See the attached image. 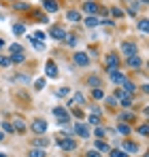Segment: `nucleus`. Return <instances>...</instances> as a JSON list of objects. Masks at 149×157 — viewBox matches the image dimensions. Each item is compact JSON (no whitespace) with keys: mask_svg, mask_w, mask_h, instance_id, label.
<instances>
[{"mask_svg":"<svg viewBox=\"0 0 149 157\" xmlns=\"http://www.w3.org/2000/svg\"><path fill=\"white\" fill-rule=\"evenodd\" d=\"M134 119H136V115H134V113H128V110L117 115V121H122V123H124V121H134Z\"/></svg>","mask_w":149,"mask_h":157,"instance_id":"nucleus-25","label":"nucleus"},{"mask_svg":"<svg viewBox=\"0 0 149 157\" xmlns=\"http://www.w3.org/2000/svg\"><path fill=\"white\" fill-rule=\"evenodd\" d=\"M64 43H66L68 47H77V36H74V34H68V32H66V36H64Z\"/></svg>","mask_w":149,"mask_h":157,"instance_id":"nucleus-30","label":"nucleus"},{"mask_svg":"<svg viewBox=\"0 0 149 157\" xmlns=\"http://www.w3.org/2000/svg\"><path fill=\"white\" fill-rule=\"evenodd\" d=\"M13 9L19 11V13H28L30 11V4L28 2H13Z\"/></svg>","mask_w":149,"mask_h":157,"instance_id":"nucleus-26","label":"nucleus"},{"mask_svg":"<svg viewBox=\"0 0 149 157\" xmlns=\"http://www.w3.org/2000/svg\"><path fill=\"white\" fill-rule=\"evenodd\" d=\"M87 85H90L92 89L102 87V85H100V77H98V75H90V77H87Z\"/></svg>","mask_w":149,"mask_h":157,"instance_id":"nucleus-24","label":"nucleus"},{"mask_svg":"<svg viewBox=\"0 0 149 157\" xmlns=\"http://www.w3.org/2000/svg\"><path fill=\"white\" fill-rule=\"evenodd\" d=\"M149 19H141L139 21V32H143V34H147V30H149V24H147Z\"/></svg>","mask_w":149,"mask_h":157,"instance_id":"nucleus-41","label":"nucleus"},{"mask_svg":"<svg viewBox=\"0 0 149 157\" xmlns=\"http://www.w3.org/2000/svg\"><path fill=\"white\" fill-rule=\"evenodd\" d=\"M87 125H100V115H90L87 117Z\"/></svg>","mask_w":149,"mask_h":157,"instance_id":"nucleus-39","label":"nucleus"},{"mask_svg":"<svg viewBox=\"0 0 149 157\" xmlns=\"http://www.w3.org/2000/svg\"><path fill=\"white\" fill-rule=\"evenodd\" d=\"M0 132H2V134H15L11 121H2V123H0Z\"/></svg>","mask_w":149,"mask_h":157,"instance_id":"nucleus-27","label":"nucleus"},{"mask_svg":"<svg viewBox=\"0 0 149 157\" xmlns=\"http://www.w3.org/2000/svg\"><path fill=\"white\" fill-rule=\"evenodd\" d=\"M115 134H122V136H128L130 132H132V125H128V123H117V128H115Z\"/></svg>","mask_w":149,"mask_h":157,"instance_id":"nucleus-22","label":"nucleus"},{"mask_svg":"<svg viewBox=\"0 0 149 157\" xmlns=\"http://www.w3.org/2000/svg\"><path fill=\"white\" fill-rule=\"evenodd\" d=\"M53 117L58 119V125H60V128L70 130V128H68V125H70V110H68L66 106H55V108H53Z\"/></svg>","mask_w":149,"mask_h":157,"instance_id":"nucleus-1","label":"nucleus"},{"mask_svg":"<svg viewBox=\"0 0 149 157\" xmlns=\"http://www.w3.org/2000/svg\"><path fill=\"white\" fill-rule=\"evenodd\" d=\"M73 59H74V64L79 66V68H85V66H90V55L85 51H77L73 55Z\"/></svg>","mask_w":149,"mask_h":157,"instance_id":"nucleus-10","label":"nucleus"},{"mask_svg":"<svg viewBox=\"0 0 149 157\" xmlns=\"http://www.w3.org/2000/svg\"><path fill=\"white\" fill-rule=\"evenodd\" d=\"M11 30H13V34L22 36V34L26 32V26H24V24H13V26H11Z\"/></svg>","mask_w":149,"mask_h":157,"instance_id":"nucleus-33","label":"nucleus"},{"mask_svg":"<svg viewBox=\"0 0 149 157\" xmlns=\"http://www.w3.org/2000/svg\"><path fill=\"white\" fill-rule=\"evenodd\" d=\"M70 115L77 117V119H83V110H81V108H74V106H73V113H70Z\"/></svg>","mask_w":149,"mask_h":157,"instance_id":"nucleus-46","label":"nucleus"},{"mask_svg":"<svg viewBox=\"0 0 149 157\" xmlns=\"http://www.w3.org/2000/svg\"><path fill=\"white\" fill-rule=\"evenodd\" d=\"M119 144H122V151L128 153V155H134V153H139V149H141L139 142H132V140H122Z\"/></svg>","mask_w":149,"mask_h":157,"instance_id":"nucleus-11","label":"nucleus"},{"mask_svg":"<svg viewBox=\"0 0 149 157\" xmlns=\"http://www.w3.org/2000/svg\"><path fill=\"white\" fill-rule=\"evenodd\" d=\"M32 17H34L36 21H41V24H49V17H47V13H43V11H34Z\"/></svg>","mask_w":149,"mask_h":157,"instance_id":"nucleus-23","label":"nucleus"},{"mask_svg":"<svg viewBox=\"0 0 149 157\" xmlns=\"http://www.w3.org/2000/svg\"><path fill=\"white\" fill-rule=\"evenodd\" d=\"M45 77L47 78H58V66H55V62H47L45 64Z\"/></svg>","mask_w":149,"mask_h":157,"instance_id":"nucleus-14","label":"nucleus"},{"mask_svg":"<svg viewBox=\"0 0 149 157\" xmlns=\"http://www.w3.org/2000/svg\"><path fill=\"white\" fill-rule=\"evenodd\" d=\"M136 132H139L141 136H147V134H149V128H147V123H141V125L136 128Z\"/></svg>","mask_w":149,"mask_h":157,"instance_id":"nucleus-42","label":"nucleus"},{"mask_svg":"<svg viewBox=\"0 0 149 157\" xmlns=\"http://www.w3.org/2000/svg\"><path fill=\"white\" fill-rule=\"evenodd\" d=\"M6 2H15V0H6Z\"/></svg>","mask_w":149,"mask_h":157,"instance_id":"nucleus-56","label":"nucleus"},{"mask_svg":"<svg viewBox=\"0 0 149 157\" xmlns=\"http://www.w3.org/2000/svg\"><path fill=\"white\" fill-rule=\"evenodd\" d=\"M68 94H70V87H58V89H55V96H58V98H64V96H68Z\"/></svg>","mask_w":149,"mask_h":157,"instance_id":"nucleus-37","label":"nucleus"},{"mask_svg":"<svg viewBox=\"0 0 149 157\" xmlns=\"http://www.w3.org/2000/svg\"><path fill=\"white\" fill-rule=\"evenodd\" d=\"M49 144H51V140L43 138V136H38V138H34V140H32V147H34V149H47Z\"/></svg>","mask_w":149,"mask_h":157,"instance_id":"nucleus-16","label":"nucleus"},{"mask_svg":"<svg viewBox=\"0 0 149 157\" xmlns=\"http://www.w3.org/2000/svg\"><path fill=\"white\" fill-rule=\"evenodd\" d=\"M119 49H122V53H124L126 57H130V55H139V47H136V43H132V40H124Z\"/></svg>","mask_w":149,"mask_h":157,"instance_id":"nucleus-8","label":"nucleus"},{"mask_svg":"<svg viewBox=\"0 0 149 157\" xmlns=\"http://www.w3.org/2000/svg\"><path fill=\"white\" fill-rule=\"evenodd\" d=\"M11 125H13V130L17 132V134H24L26 132V121L22 117H15V121H11Z\"/></svg>","mask_w":149,"mask_h":157,"instance_id":"nucleus-17","label":"nucleus"},{"mask_svg":"<svg viewBox=\"0 0 149 157\" xmlns=\"http://www.w3.org/2000/svg\"><path fill=\"white\" fill-rule=\"evenodd\" d=\"M28 40H30V45H32L34 49H38V51H43V49H45V43H41V40L32 38V36H28Z\"/></svg>","mask_w":149,"mask_h":157,"instance_id":"nucleus-31","label":"nucleus"},{"mask_svg":"<svg viewBox=\"0 0 149 157\" xmlns=\"http://www.w3.org/2000/svg\"><path fill=\"white\" fill-rule=\"evenodd\" d=\"M104 66H107V72L119 68V55H115V53H107V55H104Z\"/></svg>","mask_w":149,"mask_h":157,"instance_id":"nucleus-6","label":"nucleus"},{"mask_svg":"<svg viewBox=\"0 0 149 157\" xmlns=\"http://www.w3.org/2000/svg\"><path fill=\"white\" fill-rule=\"evenodd\" d=\"M0 157H9V155H4V153H0Z\"/></svg>","mask_w":149,"mask_h":157,"instance_id":"nucleus-55","label":"nucleus"},{"mask_svg":"<svg viewBox=\"0 0 149 157\" xmlns=\"http://www.w3.org/2000/svg\"><path fill=\"white\" fill-rule=\"evenodd\" d=\"M111 13H113V17H117V19H119V17H124V11H122L119 6H113V9H111Z\"/></svg>","mask_w":149,"mask_h":157,"instance_id":"nucleus-43","label":"nucleus"},{"mask_svg":"<svg viewBox=\"0 0 149 157\" xmlns=\"http://www.w3.org/2000/svg\"><path fill=\"white\" fill-rule=\"evenodd\" d=\"M83 24L87 28H96V26H100V19L96 15H85V17H83Z\"/></svg>","mask_w":149,"mask_h":157,"instance_id":"nucleus-20","label":"nucleus"},{"mask_svg":"<svg viewBox=\"0 0 149 157\" xmlns=\"http://www.w3.org/2000/svg\"><path fill=\"white\" fill-rule=\"evenodd\" d=\"M92 115H100V117H102V110H100V106H92Z\"/></svg>","mask_w":149,"mask_h":157,"instance_id":"nucleus-48","label":"nucleus"},{"mask_svg":"<svg viewBox=\"0 0 149 157\" xmlns=\"http://www.w3.org/2000/svg\"><path fill=\"white\" fill-rule=\"evenodd\" d=\"M83 13L85 15H98L100 13V4L96 0H87V2H83Z\"/></svg>","mask_w":149,"mask_h":157,"instance_id":"nucleus-9","label":"nucleus"},{"mask_svg":"<svg viewBox=\"0 0 149 157\" xmlns=\"http://www.w3.org/2000/svg\"><path fill=\"white\" fill-rule=\"evenodd\" d=\"M147 2H149V0H141V4H143V6H147Z\"/></svg>","mask_w":149,"mask_h":157,"instance_id":"nucleus-53","label":"nucleus"},{"mask_svg":"<svg viewBox=\"0 0 149 157\" xmlns=\"http://www.w3.org/2000/svg\"><path fill=\"white\" fill-rule=\"evenodd\" d=\"M94 147H96V151H98V153H109V151H111V147H109L102 138H98V140L94 142Z\"/></svg>","mask_w":149,"mask_h":157,"instance_id":"nucleus-21","label":"nucleus"},{"mask_svg":"<svg viewBox=\"0 0 149 157\" xmlns=\"http://www.w3.org/2000/svg\"><path fill=\"white\" fill-rule=\"evenodd\" d=\"M109 77H111V81H113L115 85H122L126 78H128L124 72H119V68H115V70H109Z\"/></svg>","mask_w":149,"mask_h":157,"instance_id":"nucleus-12","label":"nucleus"},{"mask_svg":"<svg viewBox=\"0 0 149 157\" xmlns=\"http://www.w3.org/2000/svg\"><path fill=\"white\" fill-rule=\"evenodd\" d=\"M85 157H100V153L94 149V151H87V155H85Z\"/></svg>","mask_w":149,"mask_h":157,"instance_id":"nucleus-50","label":"nucleus"},{"mask_svg":"<svg viewBox=\"0 0 149 157\" xmlns=\"http://www.w3.org/2000/svg\"><path fill=\"white\" fill-rule=\"evenodd\" d=\"M9 59H11V64H24V62H26V55H24V53H17V55H11Z\"/></svg>","mask_w":149,"mask_h":157,"instance_id":"nucleus-34","label":"nucleus"},{"mask_svg":"<svg viewBox=\"0 0 149 157\" xmlns=\"http://www.w3.org/2000/svg\"><path fill=\"white\" fill-rule=\"evenodd\" d=\"M73 132L79 136V138H83V140H87V138L92 136L90 125H87V123H83V121H77V123H73Z\"/></svg>","mask_w":149,"mask_h":157,"instance_id":"nucleus-3","label":"nucleus"},{"mask_svg":"<svg viewBox=\"0 0 149 157\" xmlns=\"http://www.w3.org/2000/svg\"><path fill=\"white\" fill-rule=\"evenodd\" d=\"M58 0H43V13H58Z\"/></svg>","mask_w":149,"mask_h":157,"instance_id":"nucleus-13","label":"nucleus"},{"mask_svg":"<svg viewBox=\"0 0 149 157\" xmlns=\"http://www.w3.org/2000/svg\"><path fill=\"white\" fill-rule=\"evenodd\" d=\"M136 4H139L136 0H130V6H128V15L130 17H136V13H139V6Z\"/></svg>","mask_w":149,"mask_h":157,"instance_id":"nucleus-28","label":"nucleus"},{"mask_svg":"<svg viewBox=\"0 0 149 157\" xmlns=\"http://www.w3.org/2000/svg\"><path fill=\"white\" fill-rule=\"evenodd\" d=\"M115 100L124 106V108H132V104H134V98H132L130 94H126L122 87H117V89H115Z\"/></svg>","mask_w":149,"mask_h":157,"instance_id":"nucleus-2","label":"nucleus"},{"mask_svg":"<svg viewBox=\"0 0 149 157\" xmlns=\"http://www.w3.org/2000/svg\"><path fill=\"white\" fill-rule=\"evenodd\" d=\"M47 128H49V125H47V121H45V119H32V123H30V130L34 132V134H38V136H41V134H45Z\"/></svg>","mask_w":149,"mask_h":157,"instance_id":"nucleus-7","label":"nucleus"},{"mask_svg":"<svg viewBox=\"0 0 149 157\" xmlns=\"http://www.w3.org/2000/svg\"><path fill=\"white\" fill-rule=\"evenodd\" d=\"M0 66H2V68L11 66V59H9V57H4V55H0Z\"/></svg>","mask_w":149,"mask_h":157,"instance_id":"nucleus-47","label":"nucleus"},{"mask_svg":"<svg viewBox=\"0 0 149 157\" xmlns=\"http://www.w3.org/2000/svg\"><path fill=\"white\" fill-rule=\"evenodd\" d=\"M47 36L53 38V40H64V36H66V30L62 26H58V24H53L49 26V32H47Z\"/></svg>","mask_w":149,"mask_h":157,"instance_id":"nucleus-5","label":"nucleus"},{"mask_svg":"<svg viewBox=\"0 0 149 157\" xmlns=\"http://www.w3.org/2000/svg\"><path fill=\"white\" fill-rule=\"evenodd\" d=\"M100 24H104V26H115L113 19H100Z\"/></svg>","mask_w":149,"mask_h":157,"instance_id":"nucleus-49","label":"nucleus"},{"mask_svg":"<svg viewBox=\"0 0 149 157\" xmlns=\"http://www.w3.org/2000/svg\"><path fill=\"white\" fill-rule=\"evenodd\" d=\"M94 134H96L98 138H104V134H107V132H104V128H102V125H96V130H94Z\"/></svg>","mask_w":149,"mask_h":157,"instance_id":"nucleus-45","label":"nucleus"},{"mask_svg":"<svg viewBox=\"0 0 149 157\" xmlns=\"http://www.w3.org/2000/svg\"><path fill=\"white\" fill-rule=\"evenodd\" d=\"M73 104H85V96H83L81 91H77V94L73 96V102H70V106H73Z\"/></svg>","mask_w":149,"mask_h":157,"instance_id":"nucleus-29","label":"nucleus"},{"mask_svg":"<svg viewBox=\"0 0 149 157\" xmlns=\"http://www.w3.org/2000/svg\"><path fill=\"white\" fill-rule=\"evenodd\" d=\"M66 21H70V24H79V21H81V13L74 11V9L66 11Z\"/></svg>","mask_w":149,"mask_h":157,"instance_id":"nucleus-18","label":"nucleus"},{"mask_svg":"<svg viewBox=\"0 0 149 157\" xmlns=\"http://www.w3.org/2000/svg\"><path fill=\"white\" fill-rule=\"evenodd\" d=\"M9 51H11V55H17V53H24V47H22L19 43H13V45L9 47Z\"/></svg>","mask_w":149,"mask_h":157,"instance_id":"nucleus-35","label":"nucleus"},{"mask_svg":"<svg viewBox=\"0 0 149 157\" xmlns=\"http://www.w3.org/2000/svg\"><path fill=\"white\" fill-rule=\"evenodd\" d=\"M107 104H109V106H115V104H117V100H115V96H113V98H107Z\"/></svg>","mask_w":149,"mask_h":157,"instance_id":"nucleus-51","label":"nucleus"},{"mask_svg":"<svg viewBox=\"0 0 149 157\" xmlns=\"http://www.w3.org/2000/svg\"><path fill=\"white\" fill-rule=\"evenodd\" d=\"M2 47H4V40H2V38H0V49H2Z\"/></svg>","mask_w":149,"mask_h":157,"instance_id":"nucleus-54","label":"nucleus"},{"mask_svg":"<svg viewBox=\"0 0 149 157\" xmlns=\"http://www.w3.org/2000/svg\"><path fill=\"white\" fill-rule=\"evenodd\" d=\"M92 96H94V100H102V98H104V91H102V87H96V89H92Z\"/></svg>","mask_w":149,"mask_h":157,"instance_id":"nucleus-40","label":"nucleus"},{"mask_svg":"<svg viewBox=\"0 0 149 157\" xmlns=\"http://www.w3.org/2000/svg\"><path fill=\"white\" fill-rule=\"evenodd\" d=\"M109 155H111V157H130L128 153H124L122 149H111V151H109Z\"/></svg>","mask_w":149,"mask_h":157,"instance_id":"nucleus-38","label":"nucleus"},{"mask_svg":"<svg viewBox=\"0 0 149 157\" xmlns=\"http://www.w3.org/2000/svg\"><path fill=\"white\" fill-rule=\"evenodd\" d=\"M58 147H60L62 151H68V153H70V151L77 149V142H74L70 136H60V138H58Z\"/></svg>","mask_w":149,"mask_h":157,"instance_id":"nucleus-4","label":"nucleus"},{"mask_svg":"<svg viewBox=\"0 0 149 157\" xmlns=\"http://www.w3.org/2000/svg\"><path fill=\"white\" fill-rule=\"evenodd\" d=\"M32 38H36V40H41V43H43V40H45V38H47V34H45V32H41V30H38V32H34V36H32Z\"/></svg>","mask_w":149,"mask_h":157,"instance_id":"nucleus-44","label":"nucleus"},{"mask_svg":"<svg viewBox=\"0 0 149 157\" xmlns=\"http://www.w3.org/2000/svg\"><path fill=\"white\" fill-rule=\"evenodd\" d=\"M45 85H47V78H36V81H34V89H36V91L45 89Z\"/></svg>","mask_w":149,"mask_h":157,"instance_id":"nucleus-36","label":"nucleus"},{"mask_svg":"<svg viewBox=\"0 0 149 157\" xmlns=\"http://www.w3.org/2000/svg\"><path fill=\"white\" fill-rule=\"evenodd\" d=\"M28 157H45V149H30L28 151Z\"/></svg>","mask_w":149,"mask_h":157,"instance_id":"nucleus-32","label":"nucleus"},{"mask_svg":"<svg viewBox=\"0 0 149 157\" xmlns=\"http://www.w3.org/2000/svg\"><path fill=\"white\" fill-rule=\"evenodd\" d=\"M126 64H128V68H134V70L143 68V59H141L139 55H130V57H126Z\"/></svg>","mask_w":149,"mask_h":157,"instance_id":"nucleus-15","label":"nucleus"},{"mask_svg":"<svg viewBox=\"0 0 149 157\" xmlns=\"http://www.w3.org/2000/svg\"><path fill=\"white\" fill-rule=\"evenodd\" d=\"M0 142H4V134L2 132H0Z\"/></svg>","mask_w":149,"mask_h":157,"instance_id":"nucleus-52","label":"nucleus"},{"mask_svg":"<svg viewBox=\"0 0 149 157\" xmlns=\"http://www.w3.org/2000/svg\"><path fill=\"white\" fill-rule=\"evenodd\" d=\"M122 89H124L126 94H130V96H134V94H136V85H134L130 78H126L124 83H122Z\"/></svg>","mask_w":149,"mask_h":157,"instance_id":"nucleus-19","label":"nucleus"}]
</instances>
